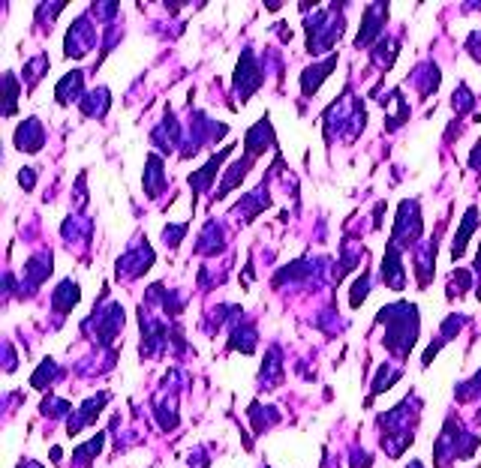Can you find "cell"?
<instances>
[{"label":"cell","mask_w":481,"mask_h":468,"mask_svg":"<svg viewBox=\"0 0 481 468\" xmlns=\"http://www.w3.org/2000/svg\"><path fill=\"white\" fill-rule=\"evenodd\" d=\"M16 144L27 153H36L42 148V129H39V121H27V126L21 123L19 136H16Z\"/></svg>","instance_id":"cell-1"},{"label":"cell","mask_w":481,"mask_h":468,"mask_svg":"<svg viewBox=\"0 0 481 468\" xmlns=\"http://www.w3.org/2000/svg\"><path fill=\"white\" fill-rule=\"evenodd\" d=\"M79 300V285L72 283V280H66L61 288H57V297H54V306L57 310H69L72 303Z\"/></svg>","instance_id":"cell-2"}]
</instances>
